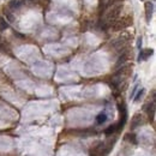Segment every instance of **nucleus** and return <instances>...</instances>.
Wrapping results in <instances>:
<instances>
[{
  "label": "nucleus",
  "instance_id": "nucleus-9",
  "mask_svg": "<svg viewBox=\"0 0 156 156\" xmlns=\"http://www.w3.org/2000/svg\"><path fill=\"white\" fill-rule=\"evenodd\" d=\"M125 141H126V142H130V143H132V144H137V137H136V134H134L133 132L126 134V136H125Z\"/></svg>",
  "mask_w": 156,
  "mask_h": 156
},
{
  "label": "nucleus",
  "instance_id": "nucleus-16",
  "mask_svg": "<svg viewBox=\"0 0 156 156\" xmlns=\"http://www.w3.org/2000/svg\"><path fill=\"white\" fill-rule=\"evenodd\" d=\"M141 46H142V37H138V40H137V47L141 49Z\"/></svg>",
  "mask_w": 156,
  "mask_h": 156
},
{
  "label": "nucleus",
  "instance_id": "nucleus-8",
  "mask_svg": "<svg viewBox=\"0 0 156 156\" xmlns=\"http://www.w3.org/2000/svg\"><path fill=\"white\" fill-rule=\"evenodd\" d=\"M22 5H23V3L21 1V0H11L10 4H8V7L12 8V10H18Z\"/></svg>",
  "mask_w": 156,
  "mask_h": 156
},
{
  "label": "nucleus",
  "instance_id": "nucleus-3",
  "mask_svg": "<svg viewBox=\"0 0 156 156\" xmlns=\"http://www.w3.org/2000/svg\"><path fill=\"white\" fill-rule=\"evenodd\" d=\"M132 24V17H124L121 19H116V21L113 23V29L114 30H121V29L127 28L129 25Z\"/></svg>",
  "mask_w": 156,
  "mask_h": 156
},
{
  "label": "nucleus",
  "instance_id": "nucleus-4",
  "mask_svg": "<svg viewBox=\"0 0 156 156\" xmlns=\"http://www.w3.org/2000/svg\"><path fill=\"white\" fill-rule=\"evenodd\" d=\"M144 124V116L141 114V113H137V114H134L132 116V119H131V130H134V129H137L139 127V126H142Z\"/></svg>",
  "mask_w": 156,
  "mask_h": 156
},
{
  "label": "nucleus",
  "instance_id": "nucleus-14",
  "mask_svg": "<svg viewBox=\"0 0 156 156\" xmlns=\"http://www.w3.org/2000/svg\"><path fill=\"white\" fill-rule=\"evenodd\" d=\"M4 13H5V16L7 17V19H8L10 22H13V21H15V17H13V15H12L11 12H10V11H6V10H5Z\"/></svg>",
  "mask_w": 156,
  "mask_h": 156
},
{
  "label": "nucleus",
  "instance_id": "nucleus-7",
  "mask_svg": "<svg viewBox=\"0 0 156 156\" xmlns=\"http://www.w3.org/2000/svg\"><path fill=\"white\" fill-rule=\"evenodd\" d=\"M107 119H108V115H107L106 112H101L99 115L96 116V123L99 124V125H102L107 121Z\"/></svg>",
  "mask_w": 156,
  "mask_h": 156
},
{
  "label": "nucleus",
  "instance_id": "nucleus-13",
  "mask_svg": "<svg viewBox=\"0 0 156 156\" xmlns=\"http://www.w3.org/2000/svg\"><path fill=\"white\" fill-rule=\"evenodd\" d=\"M7 28H8V23H7V21H5V19L1 17V18H0V31L6 30Z\"/></svg>",
  "mask_w": 156,
  "mask_h": 156
},
{
  "label": "nucleus",
  "instance_id": "nucleus-11",
  "mask_svg": "<svg viewBox=\"0 0 156 156\" xmlns=\"http://www.w3.org/2000/svg\"><path fill=\"white\" fill-rule=\"evenodd\" d=\"M115 132H118V127H116V124L111 125L109 127H107V129L104 130L106 136H111V134H113V133H115Z\"/></svg>",
  "mask_w": 156,
  "mask_h": 156
},
{
  "label": "nucleus",
  "instance_id": "nucleus-15",
  "mask_svg": "<svg viewBox=\"0 0 156 156\" xmlns=\"http://www.w3.org/2000/svg\"><path fill=\"white\" fill-rule=\"evenodd\" d=\"M137 90H138V84H136V85H134V88L132 89V91H131L130 99H133V96H134V94H136V93H137Z\"/></svg>",
  "mask_w": 156,
  "mask_h": 156
},
{
  "label": "nucleus",
  "instance_id": "nucleus-6",
  "mask_svg": "<svg viewBox=\"0 0 156 156\" xmlns=\"http://www.w3.org/2000/svg\"><path fill=\"white\" fill-rule=\"evenodd\" d=\"M154 54V49H150V48H147V49H142L139 52V55H138V61H144L149 59V58Z\"/></svg>",
  "mask_w": 156,
  "mask_h": 156
},
{
  "label": "nucleus",
  "instance_id": "nucleus-2",
  "mask_svg": "<svg viewBox=\"0 0 156 156\" xmlns=\"http://www.w3.org/2000/svg\"><path fill=\"white\" fill-rule=\"evenodd\" d=\"M130 40H131V34L124 33V34H121L119 37H116L115 40L112 42V45H113V47L115 48L116 51L120 52V51H124V49H125L126 46L129 45Z\"/></svg>",
  "mask_w": 156,
  "mask_h": 156
},
{
  "label": "nucleus",
  "instance_id": "nucleus-12",
  "mask_svg": "<svg viewBox=\"0 0 156 156\" xmlns=\"http://www.w3.org/2000/svg\"><path fill=\"white\" fill-rule=\"evenodd\" d=\"M127 60V53H125V52H123V55L119 58V60L116 61V67H120V66H123L124 64H125V61Z\"/></svg>",
  "mask_w": 156,
  "mask_h": 156
},
{
  "label": "nucleus",
  "instance_id": "nucleus-10",
  "mask_svg": "<svg viewBox=\"0 0 156 156\" xmlns=\"http://www.w3.org/2000/svg\"><path fill=\"white\" fill-rule=\"evenodd\" d=\"M144 93H145L144 88H141V89H138L137 90V94H134V96H133V101L134 102H139L141 99L143 97V95H144Z\"/></svg>",
  "mask_w": 156,
  "mask_h": 156
},
{
  "label": "nucleus",
  "instance_id": "nucleus-1",
  "mask_svg": "<svg viewBox=\"0 0 156 156\" xmlns=\"http://www.w3.org/2000/svg\"><path fill=\"white\" fill-rule=\"evenodd\" d=\"M121 8H123V4L121 3H118V4H114V5L109 6V8L107 10V12L104 13V21H103V24L107 28L112 26L113 23L116 21V19H119Z\"/></svg>",
  "mask_w": 156,
  "mask_h": 156
},
{
  "label": "nucleus",
  "instance_id": "nucleus-5",
  "mask_svg": "<svg viewBox=\"0 0 156 156\" xmlns=\"http://www.w3.org/2000/svg\"><path fill=\"white\" fill-rule=\"evenodd\" d=\"M144 7H145V19H147L148 23H150L153 18V13H154V4L151 1H147Z\"/></svg>",
  "mask_w": 156,
  "mask_h": 156
}]
</instances>
